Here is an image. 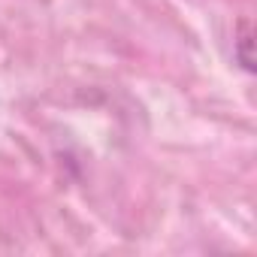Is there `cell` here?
<instances>
[{
	"instance_id": "obj_1",
	"label": "cell",
	"mask_w": 257,
	"mask_h": 257,
	"mask_svg": "<svg viewBox=\"0 0 257 257\" xmlns=\"http://www.w3.org/2000/svg\"><path fill=\"white\" fill-rule=\"evenodd\" d=\"M233 64L245 73V76H254V25L248 16H239L236 19V28H233Z\"/></svg>"
}]
</instances>
